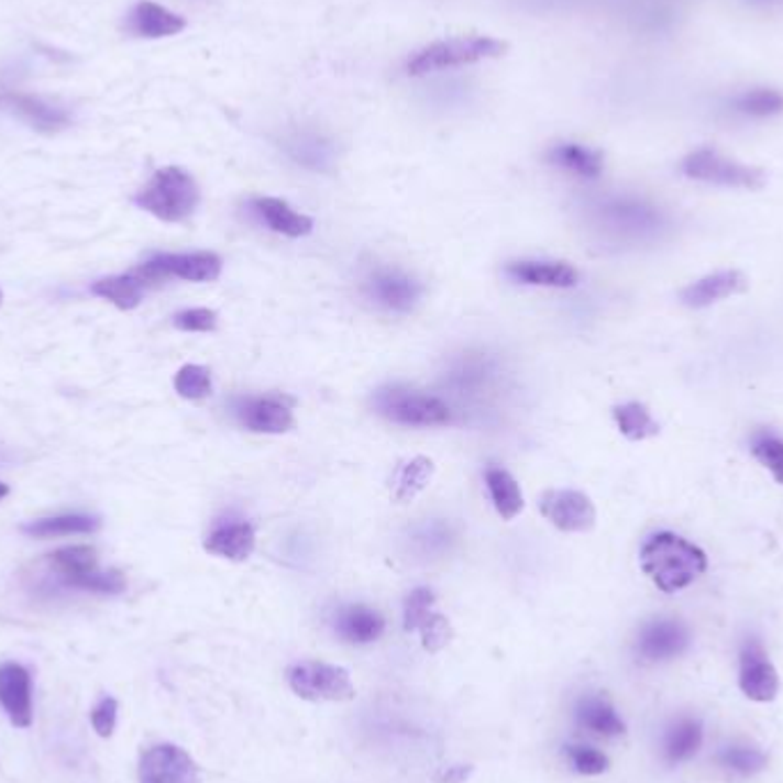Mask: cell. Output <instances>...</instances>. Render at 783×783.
<instances>
[{"label": "cell", "instance_id": "1", "mask_svg": "<svg viewBox=\"0 0 783 783\" xmlns=\"http://www.w3.org/2000/svg\"><path fill=\"white\" fill-rule=\"evenodd\" d=\"M639 564L660 592L676 594L706 573L708 556L687 539L671 534V531H660L641 545Z\"/></svg>", "mask_w": 783, "mask_h": 783}, {"label": "cell", "instance_id": "27", "mask_svg": "<svg viewBox=\"0 0 783 783\" xmlns=\"http://www.w3.org/2000/svg\"><path fill=\"white\" fill-rule=\"evenodd\" d=\"M287 152L296 163L310 167V170H326L332 161V145L323 135L312 131L294 133L287 140Z\"/></svg>", "mask_w": 783, "mask_h": 783}, {"label": "cell", "instance_id": "25", "mask_svg": "<svg viewBox=\"0 0 783 783\" xmlns=\"http://www.w3.org/2000/svg\"><path fill=\"white\" fill-rule=\"evenodd\" d=\"M486 486H488L490 499L495 505V511L501 518L514 520L522 511V507H525L522 490H520L518 482L511 477L507 470L488 467L486 470Z\"/></svg>", "mask_w": 783, "mask_h": 783}, {"label": "cell", "instance_id": "38", "mask_svg": "<svg viewBox=\"0 0 783 783\" xmlns=\"http://www.w3.org/2000/svg\"><path fill=\"white\" fill-rule=\"evenodd\" d=\"M569 757H571L573 768L586 776L603 774L609 768V761L605 753H600L598 749H592V747H584V745L569 747Z\"/></svg>", "mask_w": 783, "mask_h": 783}, {"label": "cell", "instance_id": "32", "mask_svg": "<svg viewBox=\"0 0 783 783\" xmlns=\"http://www.w3.org/2000/svg\"><path fill=\"white\" fill-rule=\"evenodd\" d=\"M751 454L765 465L772 477L783 484V438L770 429H759L751 435Z\"/></svg>", "mask_w": 783, "mask_h": 783}, {"label": "cell", "instance_id": "36", "mask_svg": "<svg viewBox=\"0 0 783 783\" xmlns=\"http://www.w3.org/2000/svg\"><path fill=\"white\" fill-rule=\"evenodd\" d=\"M719 763L738 774H751L763 768L765 757L753 747H729L719 753Z\"/></svg>", "mask_w": 783, "mask_h": 783}, {"label": "cell", "instance_id": "15", "mask_svg": "<svg viewBox=\"0 0 783 783\" xmlns=\"http://www.w3.org/2000/svg\"><path fill=\"white\" fill-rule=\"evenodd\" d=\"M747 287H749V279L745 277V273L719 271L696 279V283L685 287L681 291V302L685 307H692V310H702V307H710L713 302L747 291Z\"/></svg>", "mask_w": 783, "mask_h": 783}, {"label": "cell", "instance_id": "35", "mask_svg": "<svg viewBox=\"0 0 783 783\" xmlns=\"http://www.w3.org/2000/svg\"><path fill=\"white\" fill-rule=\"evenodd\" d=\"M433 605H435V596L431 589H415L404 605V628L408 632H417L435 611Z\"/></svg>", "mask_w": 783, "mask_h": 783}, {"label": "cell", "instance_id": "41", "mask_svg": "<svg viewBox=\"0 0 783 783\" xmlns=\"http://www.w3.org/2000/svg\"><path fill=\"white\" fill-rule=\"evenodd\" d=\"M472 774V768L470 765H452V768H444L435 781L438 783H463L467 776Z\"/></svg>", "mask_w": 783, "mask_h": 783}, {"label": "cell", "instance_id": "12", "mask_svg": "<svg viewBox=\"0 0 783 783\" xmlns=\"http://www.w3.org/2000/svg\"><path fill=\"white\" fill-rule=\"evenodd\" d=\"M0 706L5 708L16 729H27L33 724V694L31 674L16 662L0 664Z\"/></svg>", "mask_w": 783, "mask_h": 783}, {"label": "cell", "instance_id": "4", "mask_svg": "<svg viewBox=\"0 0 783 783\" xmlns=\"http://www.w3.org/2000/svg\"><path fill=\"white\" fill-rule=\"evenodd\" d=\"M48 566L65 586L92 594H122L126 580L120 571H101L90 545H65L48 554Z\"/></svg>", "mask_w": 783, "mask_h": 783}, {"label": "cell", "instance_id": "10", "mask_svg": "<svg viewBox=\"0 0 783 783\" xmlns=\"http://www.w3.org/2000/svg\"><path fill=\"white\" fill-rule=\"evenodd\" d=\"M541 514L562 531H589L596 525L594 501L580 490H545Z\"/></svg>", "mask_w": 783, "mask_h": 783}, {"label": "cell", "instance_id": "43", "mask_svg": "<svg viewBox=\"0 0 783 783\" xmlns=\"http://www.w3.org/2000/svg\"><path fill=\"white\" fill-rule=\"evenodd\" d=\"M753 3H761V5H772V3H781V0H753Z\"/></svg>", "mask_w": 783, "mask_h": 783}, {"label": "cell", "instance_id": "16", "mask_svg": "<svg viewBox=\"0 0 783 783\" xmlns=\"http://www.w3.org/2000/svg\"><path fill=\"white\" fill-rule=\"evenodd\" d=\"M690 644V632L683 624L671 619H658L639 635V653L651 662H662L681 655Z\"/></svg>", "mask_w": 783, "mask_h": 783}, {"label": "cell", "instance_id": "29", "mask_svg": "<svg viewBox=\"0 0 783 783\" xmlns=\"http://www.w3.org/2000/svg\"><path fill=\"white\" fill-rule=\"evenodd\" d=\"M702 724L694 719H683L676 726H671L664 738V757L669 763H681L694 757L696 749L702 747Z\"/></svg>", "mask_w": 783, "mask_h": 783}, {"label": "cell", "instance_id": "39", "mask_svg": "<svg viewBox=\"0 0 783 783\" xmlns=\"http://www.w3.org/2000/svg\"><path fill=\"white\" fill-rule=\"evenodd\" d=\"M218 323V315L207 307H192L175 317V326L184 332H211Z\"/></svg>", "mask_w": 783, "mask_h": 783}, {"label": "cell", "instance_id": "20", "mask_svg": "<svg viewBox=\"0 0 783 783\" xmlns=\"http://www.w3.org/2000/svg\"><path fill=\"white\" fill-rule=\"evenodd\" d=\"M340 637L351 641V644H372L385 630V619L367 605H349L340 609L338 621H334Z\"/></svg>", "mask_w": 783, "mask_h": 783}, {"label": "cell", "instance_id": "17", "mask_svg": "<svg viewBox=\"0 0 783 783\" xmlns=\"http://www.w3.org/2000/svg\"><path fill=\"white\" fill-rule=\"evenodd\" d=\"M126 27L135 37L161 40L179 35L186 27V19L152 0H140L126 16Z\"/></svg>", "mask_w": 783, "mask_h": 783}, {"label": "cell", "instance_id": "21", "mask_svg": "<svg viewBox=\"0 0 783 783\" xmlns=\"http://www.w3.org/2000/svg\"><path fill=\"white\" fill-rule=\"evenodd\" d=\"M255 211L262 216V220L266 222V225L277 232V234H285V236H291V239H300V236H307L312 232L315 228V220L310 216H305V213H298L294 211L285 200H277V198H257L253 202Z\"/></svg>", "mask_w": 783, "mask_h": 783}, {"label": "cell", "instance_id": "8", "mask_svg": "<svg viewBox=\"0 0 783 783\" xmlns=\"http://www.w3.org/2000/svg\"><path fill=\"white\" fill-rule=\"evenodd\" d=\"M381 415L404 427H442L452 419V410L438 397L408 389H383L376 397Z\"/></svg>", "mask_w": 783, "mask_h": 783}, {"label": "cell", "instance_id": "9", "mask_svg": "<svg viewBox=\"0 0 783 783\" xmlns=\"http://www.w3.org/2000/svg\"><path fill=\"white\" fill-rule=\"evenodd\" d=\"M140 783H200V768L181 747L156 745L147 749L137 768Z\"/></svg>", "mask_w": 783, "mask_h": 783}, {"label": "cell", "instance_id": "40", "mask_svg": "<svg viewBox=\"0 0 783 783\" xmlns=\"http://www.w3.org/2000/svg\"><path fill=\"white\" fill-rule=\"evenodd\" d=\"M92 726H95V731L101 736V738H110L115 731V724H118V702L115 698H101V702L95 706L92 715Z\"/></svg>", "mask_w": 783, "mask_h": 783}, {"label": "cell", "instance_id": "37", "mask_svg": "<svg viewBox=\"0 0 783 783\" xmlns=\"http://www.w3.org/2000/svg\"><path fill=\"white\" fill-rule=\"evenodd\" d=\"M419 635H422V647L429 651V653H438L440 649H444L446 644H450L452 637H454V630L450 626V621H446L442 614L433 611L429 621L417 630Z\"/></svg>", "mask_w": 783, "mask_h": 783}, {"label": "cell", "instance_id": "23", "mask_svg": "<svg viewBox=\"0 0 783 783\" xmlns=\"http://www.w3.org/2000/svg\"><path fill=\"white\" fill-rule=\"evenodd\" d=\"M372 296L376 298V302H381L387 310L395 312H406L415 305L417 296H419V287L417 283H412L410 277L399 275V273H378L372 279Z\"/></svg>", "mask_w": 783, "mask_h": 783}, {"label": "cell", "instance_id": "30", "mask_svg": "<svg viewBox=\"0 0 783 783\" xmlns=\"http://www.w3.org/2000/svg\"><path fill=\"white\" fill-rule=\"evenodd\" d=\"M614 419H617L619 431L628 438V440H647L651 435L660 433V427L653 419V415L649 412V408L644 404H624L614 408Z\"/></svg>", "mask_w": 783, "mask_h": 783}, {"label": "cell", "instance_id": "11", "mask_svg": "<svg viewBox=\"0 0 783 783\" xmlns=\"http://www.w3.org/2000/svg\"><path fill=\"white\" fill-rule=\"evenodd\" d=\"M740 690L759 704L774 702L779 694V674L757 639H749L740 651Z\"/></svg>", "mask_w": 783, "mask_h": 783}, {"label": "cell", "instance_id": "44", "mask_svg": "<svg viewBox=\"0 0 783 783\" xmlns=\"http://www.w3.org/2000/svg\"><path fill=\"white\" fill-rule=\"evenodd\" d=\"M0 302H3V289H0Z\"/></svg>", "mask_w": 783, "mask_h": 783}, {"label": "cell", "instance_id": "42", "mask_svg": "<svg viewBox=\"0 0 783 783\" xmlns=\"http://www.w3.org/2000/svg\"><path fill=\"white\" fill-rule=\"evenodd\" d=\"M8 493H10L8 484H3V482H0V499H3V497H8Z\"/></svg>", "mask_w": 783, "mask_h": 783}, {"label": "cell", "instance_id": "28", "mask_svg": "<svg viewBox=\"0 0 783 783\" xmlns=\"http://www.w3.org/2000/svg\"><path fill=\"white\" fill-rule=\"evenodd\" d=\"M433 472H435V465L431 459L415 456L397 472L395 490H392V495H395L397 501H412L431 484Z\"/></svg>", "mask_w": 783, "mask_h": 783}, {"label": "cell", "instance_id": "6", "mask_svg": "<svg viewBox=\"0 0 783 783\" xmlns=\"http://www.w3.org/2000/svg\"><path fill=\"white\" fill-rule=\"evenodd\" d=\"M289 687L305 702H351L355 687L349 671L323 662H300L289 669Z\"/></svg>", "mask_w": 783, "mask_h": 783}, {"label": "cell", "instance_id": "5", "mask_svg": "<svg viewBox=\"0 0 783 783\" xmlns=\"http://www.w3.org/2000/svg\"><path fill=\"white\" fill-rule=\"evenodd\" d=\"M683 173L690 179L706 181L726 188L759 190L765 186V173L761 167L745 165L740 161L726 158L715 150H696L683 161Z\"/></svg>", "mask_w": 783, "mask_h": 783}, {"label": "cell", "instance_id": "33", "mask_svg": "<svg viewBox=\"0 0 783 783\" xmlns=\"http://www.w3.org/2000/svg\"><path fill=\"white\" fill-rule=\"evenodd\" d=\"M211 372L202 365H184L175 376L177 395L190 401H200L211 395Z\"/></svg>", "mask_w": 783, "mask_h": 783}, {"label": "cell", "instance_id": "24", "mask_svg": "<svg viewBox=\"0 0 783 783\" xmlns=\"http://www.w3.org/2000/svg\"><path fill=\"white\" fill-rule=\"evenodd\" d=\"M145 283L140 279L133 271L124 273V275H110V277H101L90 287V291L103 300H110L120 310H135L145 296Z\"/></svg>", "mask_w": 783, "mask_h": 783}, {"label": "cell", "instance_id": "19", "mask_svg": "<svg viewBox=\"0 0 783 783\" xmlns=\"http://www.w3.org/2000/svg\"><path fill=\"white\" fill-rule=\"evenodd\" d=\"M516 283L531 287L569 289L577 285V271L564 262H516L507 268Z\"/></svg>", "mask_w": 783, "mask_h": 783}, {"label": "cell", "instance_id": "31", "mask_svg": "<svg viewBox=\"0 0 783 783\" xmlns=\"http://www.w3.org/2000/svg\"><path fill=\"white\" fill-rule=\"evenodd\" d=\"M552 161L556 165L566 167V170L580 175V177H586V179L598 177L600 170H603V156L598 152H594V150H586V147L575 145V143L559 145L552 152Z\"/></svg>", "mask_w": 783, "mask_h": 783}, {"label": "cell", "instance_id": "22", "mask_svg": "<svg viewBox=\"0 0 783 783\" xmlns=\"http://www.w3.org/2000/svg\"><path fill=\"white\" fill-rule=\"evenodd\" d=\"M101 527L97 516L88 514H63L51 518H37L25 522L21 531L31 539H55V537H71V534H95Z\"/></svg>", "mask_w": 783, "mask_h": 783}, {"label": "cell", "instance_id": "14", "mask_svg": "<svg viewBox=\"0 0 783 783\" xmlns=\"http://www.w3.org/2000/svg\"><path fill=\"white\" fill-rule=\"evenodd\" d=\"M236 415L239 422L255 433H287L296 424L291 408L277 397L245 399Z\"/></svg>", "mask_w": 783, "mask_h": 783}, {"label": "cell", "instance_id": "26", "mask_svg": "<svg viewBox=\"0 0 783 783\" xmlns=\"http://www.w3.org/2000/svg\"><path fill=\"white\" fill-rule=\"evenodd\" d=\"M577 719L584 729H589L605 738L621 736L626 731V724L619 719L617 710H614L600 696H589L584 698V702H580Z\"/></svg>", "mask_w": 783, "mask_h": 783}, {"label": "cell", "instance_id": "34", "mask_svg": "<svg viewBox=\"0 0 783 783\" xmlns=\"http://www.w3.org/2000/svg\"><path fill=\"white\" fill-rule=\"evenodd\" d=\"M736 110L749 118H772L783 110V97L776 90H751L738 97Z\"/></svg>", "mask_w": 783, "mask_h": 783}, {"label": "cell", "instance_id": "18", "mask_svg": "<svg viewBox=\"0 0 783 783\" xmlns=\"http://www.w3.org/2000/svg\"><path fill=\"white\" fill-rule=\"evenodd\" d=\"M255 529L247 522H222L213 527L211 534L205 541V550L230 559V562H245L255 552Z\"/></svg>", "mask_w": 783, "mask_h": 783}, {"label": "cell", "instance_id": "7", "mask_svg": "<svg viewBox=\"0 0 783 783\" xmlns=\"http://www.w3.org/2000/svg\"><path fill=\"white\" fill-rule=\"evenodd\" d=\"M222 260L216 253H161L140 264L133 273L143 279L145 287H154L170 277L188 279V283H213L220 277Z\"/></svg>", "mask_w": 783, "mask_h": 783}, {"label": "cell", "instance_id": "2", "mask_svg": "<svg viewBox=\"0 0 783 783\" xmlns=\"http://www.w3.org/2000/svg\"><path fill=\"white\" fill-rule=\"evenodd\" d=\"M133 202L137 209L152 213L163 222H184L198 209L200 188L184 167L167 165L154 173Z\"/></svg>", "mask_w": 783, "mask_h": 783}, {"label": "cell", "instance_id": "13", "mask_svg": "<svg viewBox=\"0 0 783 783\" xmlns=\"http://www.w3.org/2000/svg\"><path fill=\"white\" fill-rule=\"evenodd\" d=\"M0 108L10 110L21 122L33 126L40 133H58L69 126V113L60 106H53L33 95L5 92L0 95Z\"/></svg>", "mask_w": 783, "mask_h": 783}, {"label": "cell", "instance_id": "3", "mask_svg": "<svg viewBox=\"0 0 783 783\" xmlns=\"http://www.w3.org/2000/svg\"><path fill=\"white\" fill-rule=\"evenodd\" d=\"M509 48L507 42L495 37H454V40H440L424 46L415 53L406 71L410 76H427L435 71L456 69L465 65H474L482 60L499 58Z\"/></svg>", "mask_w": 783, "mask_h": 783}]
</instances>
